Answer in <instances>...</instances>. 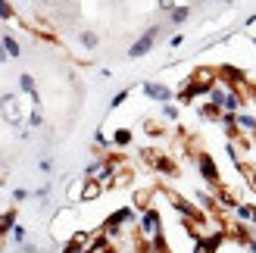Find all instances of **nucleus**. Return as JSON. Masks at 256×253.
Here are the masks:
<instances>
[{
  "label": "nucleus",
  "instance_id": "f8f14e48",
  "mask_svg": "<svg viewBox=\"0 0 256 253\" xmlns=\"http://www.w3.org/2000/svg\"><path fill=\"white\" fill-rule=\"evenodd\" d=\"M206 97H210V104H216V106L222 110V106H225V97H228V88H222V84H212ZM222 112H225V110H222Z\"/></svg>",
  "mask_w": 256,
  "mask_h": 253
},
{
  "label": "nucleus",
  "instance_id": "bb28decb",
  "mask_svg": "<svg viewBox=\"0 0 256 253\" xmlns=\"http://www.w3.org/2000/svg\"><path fill=\"white\" fill-rule=\"evenodd\" d=\"M16 250H19V253H41V247H38V244H32V241H25V244H19Z\"/></svg>",
  "mask_w": 256,
  "mask_h": 253
},
{
  "label": "nucleus",
  "instance_id": "9d476101",
  "mask_svg": "<svg viewBox=\"0 0 256 253\" xmlns=\"http://www.w3.org/2000/svg\"><path fill=\"white\" fill-rule=\"evenodd\" d=\"M188 19H190V4H182L169 12V25H184Z\"/></svg>",
  "mask_w": 256,
  "mask_h": 253
},
{
  "label": "nucleus",
  "instance_id": "c85d7f7f",
  "mask_svg": "<svg viewBox=\"0 0 256 253\" xmlns=\"http://www.w3.org/2000/svg\"><path fill=\"white\" fill-rule=\"evenodd\" d=\"M94 144H97V147H106L110 141H106V134H104V132H97V134H94Z\"/></svg>",
  "mask_w": 256,
  "mask_h": 253
},
{
  "label": "nucleus",
  "instance_id": "7c9ffc66",
  "mask_svg": "<svg viewBox=\"0 0 256 253\" xmlns=\"http://www.w3.org/2000/svg\"><path fill=\"white\" fill-rule=\"evenodd\" d=\"M10 60V54H6V47H4V38H0V62H6Z\"/></svg>",
  "mask_w": 256,
  "mask_h": 253
},
{
  "label": "nucleus",
  "instance_id": "a211bd4d",
  "mask_svg": "<svg viewBox=\"0 0 256 253\" xmlns=\"http://www.w3.org/2000/svg\"><path fill=\"white\" fill-rule=\"evenodd\" d=\"M132 132H128V128H116V132H112V147H128V144H132Z\"/></svg>",
  "mask_w": 256,
  "mask_h": 253
},
{
  "label": "nucleus",
  "instance_id": "39448f33",
  "mask_svg": "<svg viewBox=\"0 0 256 253\" xmlns=\"http://www.w3.org/2000/svg\"><path fill=\"white\" fill-rule=\"evenodd\" d=\"M72 216H75V212H72V206H62V210L56 212V216H54V222H50V234H54L56 241H62V244L69 241V234H75V232H78V228H69Z\"/></svg>",
  "mask_w": 256,
  "mask_h": 253
},
{
  "label": "nucleus",
  "instance_id": "6e6552de",
  "mask_svg": "<svg viewBox=\"0 0 256 253\" xmlns=\"http://www.w3.org/2000/svg\"><path fill=\"white\" fill-rule=\"evenodd\" d=\"M247 104V97L240 94V91H232V88H228V97H225V112H240V106Z\"/></svg>",
  "mask_w": 256,
  "mask_h": 253
},
{
  "label": "nucleus",
  "instance_id": "7ed1b4c3",
  "mask_svg": "<svg viewBox=\"0 0 256 253\" xmlns=\"http://www.w3.org/2000/svg\"><path fill=\"white\" fill-rule=\"evenodd\" d=\"M156 38H160V25H150V28H144V34L138 38V41L128 47V60H140L147 56L153 47H156Z\"/></svg>",
  "mask_w": 256,
  "mask_h": 253
},
{
  "label": "nucleus",
  "instance_id": "c9c22d12",
  "mask_svg": "<svg viewBox=\"0 0 256 253\" xmlns=\"http://www.w3.org/2000/svg\"><path fill=\"white\" fill-rule=\"evenodd\" d=\"M253 100H256V91H253Z\"/></svg>",
  "mask_w": 256,
  "mask_h": 253
},
{
  "label": "nucleus",
  "instance_id": "f03ea898",
  "mask_svg": "<svg viewBox=\"0 0 256 253\" xmlns=\"http://www.w3.org/2000/svg\"><path fill=\"white\" fill-rule=\"evenodd\" d=\"M138 232L144 241H153L156 234H162V216H160V210H153L147 206L144 212H140V219H138Z\"/></svg>",
  "mask_w": 256,
  "mask_h": 253
},
{
  "label": "nucleus",
  "instance_id": "2f4dec72",
  "mask_svg": "<svg viewBox=\"0 0 256 253\" xmlns=\"http://www.w3.org/2000/svg\"><path fill=\"white\" fill-rule=\"evenodd\" d=\"M247 250H250V253H256V238H253V241L247 244Z\"/></svg>",
  "mask_w": 256,
  "mask_h": 253
},
{
  "label": "nucleus",
  "instance_id": "ddd939ff",
  "mask_svg": "<svg viewBox=\"0 0 256 253\" xmlns=\"http://www.w3.org/2000/svg\"><path fill=\"white\" fill-rule=\"evenodd\" d=\"M19 91L28 94V97L38 94V84H34V75H32V72H22V75H19Z\"/></svg>",
  "mask_w": 256,
  "mask_h": 253
},
{
  "label": "nucleus",
  "instance_id": "393cba45",
  "mask_svg": "<svg viewBox=\"0 0 256 253\" xmlns=\"http://www.w3.org/2000/svg\"><path fill=\"white\" fill-rule=\"evenodd\" d=\"M38 169H41L44 175H47V172H54V160H50V156H41V160H38Z\"/></svg>",
  "mask_w": 256,
  "mask_h": 253
},
{
  "label": "nucleus",
  "instance_id": "2eb2a0df",
  "mask_svg": "<svg viewBox=\"0 0 256 253\" xmlns=\"http://www.w3.org/2000/svg\"><path fill=\"white\" fill-rule=\"evenodd\" d=\"M253 210H256V206H250V204H238V206H234V219L253 225Z\"/></svg>",
  "mask_w": 256,
  "mask_h": 253
},
{
  "label": "nucleus",
  "instance_id": "a878e982",
  "mask_svg": "<svg viewBox=\"0 0 256 253\" xmlns=\"http://www.w3.org/2000/svg\"><path fill=\"white\" fill-rule=\"evenodd\" d=\"M162 116L166 119H178V106L175 104H162Z\"/></svg>",
  "mask_w": 256,
  "mask_h": 253
},
{
  "label": "nucleus",
  "instance_id": "f704fd0d",
  "mask_svg": "<svg viewBox=\"0 0 256 253\" xmlns=\"http://www.w3.org/2000/svg\"><path fill=\"white\" fill-rule=\"evenodd\" d=\"M253 47H256V38H253Z\"/></svg>",
  "mask_w": 256,
  "mask_h": 253
},
{
  "label": "nucleus",
  "instance_id": "dca6fc26",
  "mask_svg": "<svg viewBox=\"0 0 256 253\" xmlns=\"http://www.w3.org/2000/svg\"><path fill=\"white\" fill-rule=\"evenodd\" d=\"M4 47H6L10 60H19V56H22V44H19V41H16L12 34H4Z\"/></svg>",
  "mask_w": 256,
  "mask_h": 253
},
{
  "label": "nucleus",
  "instance_id": "412c9836",
  "mask_svg": "<svg viewBox=\"0 0 256 253\" xmlns=\"http://www.w3.org/2000/svg\"><path fill=\"white\" fill-rule=\"evenodd\" d=\"M128 94H132L128 88H125V91H119V94H112V100H110V110H119V106L125 104V100H128Z\"/></svg>",
  "mask_w": 256,
  "mask_h": 253
},
{
  "label": "nucleus",
  "instance_id": "b1692460",
  "mask_svg": "<svg viewBox=\"0 0 256 253\" xmlns=\"http://www.w3.org/2000/svg\"><path fill=\"white\" fill-rule=\"evenodd\" d=\"M32 197V191H25V188H16L12 191V204H22V200H28Z\"/></svg>",
  "mask_w": 256,
  "mask_h": 253
},
{
  "label": "nucleus",
  "instance_id": "423d86ee",
  "mask_svg": "<svg viewBox=\"0 0 256 253\" xmlns=\"http://www.w3.org/2000/svg\"><path fill=\"white\" fill-rule=\"evenodd\" d=\"M140 91H144V97L156 100V104H172V88L162 84V82H144Z\"/></svg>",
  "mask_w": 256,
  "mask_h": 253
},
{
  "label": "nucleus",
  "instance_id": "cd10ccee",
  "mask_svg": "<svg viewBox=\"0 0 256 253\" xmlns=\"http://www.w3.org/2000/svg\"><path fill=\"white\" fill-rule=\"evenodd\" d=\"M156 4H160V10H162V12H172V10L178 6V0H156Z\"/></svg>",
  "mask_w": 256,
  "mask_h": 253
},
{
  "label": "nucleus",
  "instance_id": "c756f323",
  "mask_svg": "<svg viewBox=\"0 0 256 253\" xmlns=\"http://www.w3.org/2000/svg\"><path fill=\"white\" fill-rule=\"evenodd\" d=\"M169 44H172V47H182V44H184V34H172Z\"/></svg>",
  "mask_w": 256,
  "mask_h": 253
},
{
  "label": "nucleus",
  "instance_id": "4be33fe9",
  "mask_svg": "<svg viewBox=\"0 0 256 253\" xmlns=\"http://www.w3.org/2000/svg\"><path fill=\"white\" fill-rule=\"evenodd\" d=\"M12 16H16V10L10 6V0H0V19H4V22H10Z\"/></svg>",
  "mask_w": 256,
  "mask_h": 253
},
{
  "label": "nucleus",
  "instance_id": "473e14b6",
  "mask_svg": "<svg viewBox=\"0 0 256 253\" xmlns=\"http://www.w3.org/2000/svg\"><path fill=\"white\" fill-rule=\"evenodd\" d=\"M4 244H6V238H4V234H0V250H4Z\"/></svg>",
  "mask_w": 256,
  "mask_h": 253
},
{
  "label": "nucleus",
  "instance_id": "f3484780",
  "mask_svg": "<svg viewBox=\"0 0 256 253\" xmlns=\"http://www.w3.org/2000/svg\"><path fill=\"white\" fill-rule=\"evenodd\" d=\"M153 166H156V172H162V175H175V162L169 156H153Z\"/></svg>",
  "mask_w": 256,
  "mask_h": 253
},
{
  "label": "nucleus",
  "instance_id": "aec40b11",
  "mask_svg": "<svg viewBox=\"0 0 256 253\" xmlns=\"http://www.w3.org/2000/svg\"><path fill=\"white\" fill-rule=\"evenodd\" d=\"M41 125H44L41 110H32V116H28V122H25V128H41Z\"/></svg>",
  "mask_w": 256,
  "mask_h": 253
},
{
  "label": "nucleus",
  "instance_id": "0eeeda50",
  "mask_svg": "<svg viewBox=\"0 0 256 253\" xmlns=\"http://www.w3.org/2000/svg\"><path fill=\"white\" fill-rule=\"evenodd\" d=\"M106 188L100 184V182H91V178H84L82 182V200L78 204H94V200H100V194H104Z\"/></svg>",
  "mask_w": 256,
  "mask_h": 253
},
{
  "label": "nucleus",
  "instance_id": "9b49d317",
  "mask_svg": "<svg viewBox=\"0 0 256 253\" xmlns=\"http://www.w3.org/2000/svg\"><path fill=\"white\" fill-rule=\"evenodd\" d=\"M78 44H82L84 50H97L100 34H97V32H91V28H84V32H78Z\"/></svg>",
  "mask_w": 256,
  "mask_h": 253
},
{
  "label": "nucleus",
  "instance_id": "1a4fd4ad",
  "mask_svg": "<svg viewBox=\"0 0 256 253\" xmlns=\"http://www.w3.org/2000/svg\"><path fill=\"white\" fill-rule=\"evenodd\" d=\"M12 228H16V206H10V210L0 212V234L10 238V232H12Z\"/></svg>",
  "mask_w": 256,
  "mask_h": 253
},
{
  "label": "nucleus",
  "instance_id": "6ab92c4d",
  "mask_svg": "<svg viewBox=\"0 0 256 253\" xmlns=\"http://www.w3.org/2000/svg\"><path fill=\"white\" fill-rule=\"evenodd\" d=\"M10 241L16 244V247H19V244H25V241H28V228H25V225H19V222H16V228L10 232Z\"/></svg>",
  "mask_w": 256,
  "mask_h": 253
},
{
  "label": "nucleus",
  "instance_id": "f257e3e1",
  "mask_svg": "<svg viewBox=\"0 0 256 253\" xmlns=\"http://www.w3.org/2000/svg\"><path fill=\"white\" fill-rule=\"evenodd\" d=\"M0 119H4L6 125H12V128H25L22 125V106H19V94H0Z\"/></svg>",
  "mask_w": 256,
  "mask_h": 253
},
{
  "label": "nucleus",
  "instance_id": "20e7f679",
  "mask_svg": "<svg viewBox=\"0 0 256 253\" xmlns=\"http://www.w3.org/2000/svg\"><path fill=\"white\" fill-rule=\"evenodd\" d=\"M197 169H200V178L206 182L216 194V188H222V175H219V166H216L212 154H197Z\"/></svg>",
  "mask_w": 256,
  "mask_h": 253
},
{
  "label": "nucleus",
  "instance_id": "5701e85b",
  "mask_svg": "<svg viewBox=\"0 0 256 253\" xmlns=\"http://www.w3.org/2000/svg\"><path fill=\"white\" fill-rule=\"evenodd\" d=\"M32 197H34V200H41V206H44L47 200H50V182H47V184H41V188H38V191H34Z\"/></svg>",
  "mask_w": 256,
  "mask_h": 253
},
{
  "label": "nucleus",
  "instance_id": "72a5a7b5",
  "mask_svg": "<svg viewBox=\"0 0 256 253\" xmlns=\"http://www.w3.org/2000/svg\"><path fill=\"white\" fill-rule=\"evenodd\" d=\"M253 228H256V210H253Z\"/></svg>",
  "mask_w": 256,
  "mask_h": 253
},
{
  "label": "nucleus",
  "instance_id": "4468645a",
  "mask_svg": "<svg viewBox=\"0 0 256 253\" xmlns=\"http://www.w3.org/2000/svg\"><path fill=\"white\" fill-rule=\"evenodd\" d=\"M238 128L244 134H256V116H247V112H238Z\"/></svg>",
  "mask_w": 256,
  "mask_h": 253
}]
</instances>
